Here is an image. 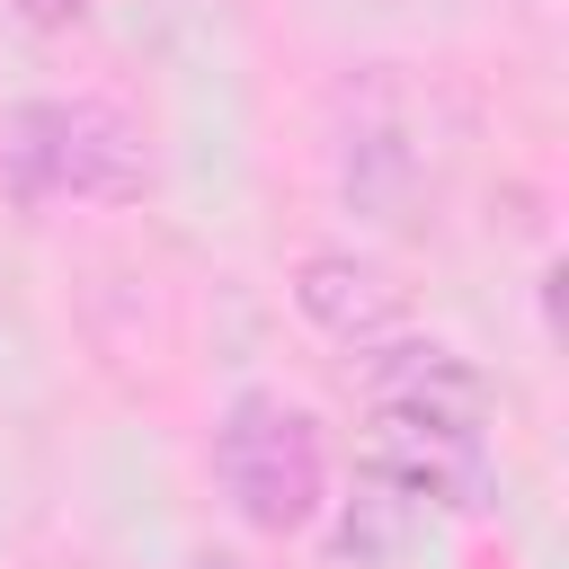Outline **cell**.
<instances>
[{
    "label": "cell",
    "instance_id": "obj_1",
    "mask_svg": "<svg viewBox=\"0 0 569 569\" xmlns=\"http://www.w3.org/2000/svg\"><path fill=\"white\" fill-rule=\"evenodd\" d=\"M365 471L427 507H480L489 489V373L436 338H382L365 356Z\"/></svg>",
    "mask_w": 569,
    "mask_h": 569
},
{
    "label": "cell",
    "instance_id": "obj_2",
    "mask_svg": "<svg viewBox=\"0 0 569 569\" xmlns=\"http://www.w3.org/2000/svg\"><path fill=\"white\" fill-rule=\"evenodd\" d=\"M0 187L9 204H133L151 187V142L107 98H27L0 116Z\"/></svg>",
    "mask_w": 569,
    "mask_h": 569
},
{
    "label": "cell",
    "instance_id": "obj_3",
    "mask_svg": "<svg viewBox=\"0 0 569 569\" xmlns=\"http://www.w3.org/2000/svg\"><path fill=\"white\" fill-rule=\"evenodd\" d=\"M213 489L258 533H302L329 498V445L284 391H231L213 418Z\"/></svg>",
    "mask_w": 569,
    "mask_h": 569
},
{
    "label": "cell",
    "instance_id": "obj_4",
    "mask_svg": "<svg viewBox=\"0 0 569 569\" xmlns=\"http://www.w3.org/2000/svg\"><path fill=\"white\" fill-rule=\"evenodd\" d=\"M427 187H436V142L418 89L391 62L356 71L338 89V196L373 222H409Z\"/></svg>",
    "mask_w": 569,
    "mask_h": 569
},
{
    "label": "cell",
    "instance_id": "obj_5",
    "mask_svg": "<svg viewBox=\"0 0 569 569\" xmlns=\"http://www.w3.org/2000/svg\"><path fill=\"white\" fill-rule=\"evenodd\" d=\"M293 302L329 347H356V356H373L382 338L409 329V293L391 284V267H373L356 249H311L293 267Z\"/></svg>",
    "mask_w": 569,
    "mask_h": 569
},
{
    "label": "cell",
    "instance_id": "obj_6",
    "mask_svg": "<svg viewBox=\"0 0 569 569\" xmlns=\"http://www.w3.org/2000/svg\"><path fill=\"white\" fill-rule=\"evenodd\" d=\"M18 9H27V18H36V27H71V18H80V9H89V0H18Z\"/></svg>",
    "mask_w": 569,
    "mask_h": 569
},
{
    "label": "cell",
    "instance_id": "obj_7",
    "mask_svg": "<svg viewBox=\"0 0 569 569\" xmlns=\"http://www.w3.org/2000/svg\"><path fill=\"white\" fill-rule=\"evenodd\" d=\"M187 569H249V560H240V551H196Z\"/></svg>",
    "mask_w": 569,
    "mask_h": 569
}]
</instances>
